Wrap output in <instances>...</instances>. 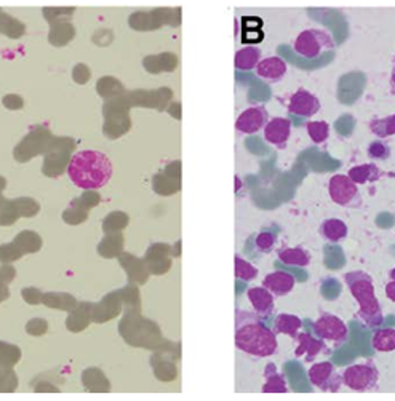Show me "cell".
<instances>
[{"label":"cell","instance_id":"cell-1","mask_svg":"<svg viewBox=\"0 0 395 401\" xmlns=\"http://www.w3.org/2000/svg\"><path fill=\"white\" fill-rule=\"evenodd\" d=\"M236 346L238 351L251 357L269 358L277 353V333L264 325L260 315L248 310H237Z\"/></svg>","mask_w":395,"mask_h":401},{"label":"cell","instance_id":"cell-2","mask_svg":"<svg viewBox=\"0 0 395 401\" xmlns=\"http://www.w3.org/2000/svg\"><path fill=\"white\" fill-rule=\"evenodd\" d=\"M69 178L80 189H100L112 176V164L98 151L77 152L68 168Z\"/></svg>","mask_w":395,"mask_h":401},{"label":"cell","instance_id":"cell-3","mask_svg":"<svg viewBox=\"0 0 395 401\" xmlns=\"http://www.w3.org/2000/svg\"><path fill=\"white\" fill-rule=\"evenodd\" d=\"M344 282L359 306L357 319L372 329L383 325L384 315L376 296V289H374L373 278L367 272L352 270L344 275Z\"/></svg>","mask_w":395,"mask_h":401},{"label":"cell","instance_id":"cell-4","mask_svg":"<svg viewBox=\"0 0 395 401\" xmlns=\"http://www.w3.org/2000/svg\"><path fill=\"white\" fill-rule=\"evenodd\" d=\"M335 48V41L332 34L325 29L309 28L301 31L293 42V50L297 55L307 60L319 58L325 51Z\"/></svg>","mask_w":395,"mask_h":401},{"label":"cell","instance_id":"cell-5","mask_svg":"<svg viewBox=\"0 0 395 401\" xmlns=\"http://www.w3.org/2000/svg\"><path fill=\"white\" fill-rule=\"evenodd\" d=\"M342 384L347 389L354 392H373L376 390L379 383V371L378 368L372 361H365V363H357L352 366H347L344 373L341 374Z\"/></svg>","mask_w":395,"mask_h":401},{"label":"cell","instance_id":"cell-6","mask_svg":"<svg viewBox=\"0 0 395 401\" xmlns=\"http://www.w3.org/2000/svg\"><path fill=\"white\" fill-rule=\"evenodd\" d=\"M328 193L332 202L344 208H359L362 193L359 186L347 174H335L328 181Z\"/></svg>","mask_w":395,"mask_h":401},{"label":"cell","instance_id":"cell-7","mask_svg":"<svg viewBox=\"0 0 395 401\" xmlns=\"http://www.w3.org/2000/svg\"><path fill=\"white\" fill-rule=\"evenodd\" d=\"M314 334L333 347L344 346L349 341V328L339 316L333 314H322L314 321Z\"/></svg>","mask_w":395,"mask_h":401},{"label":"cell","instance_id":"cell-8","mask_svg":"<svg viewBox=\"0 0 395 401\" xmlns=\"http://www.w3.org/2000/svg\"><path fill=\"white\" fill-rule=\"evenodd\" d=\"M307 376L310 384L322 392H328V393L339 392L342 385L341 374L338 373V370H336L333 363H330V361L314 363L309 368Z\"/></svg>","mask_w":395,"mask_h":401},{"label":"cell","instance_id":"cell-9","mask_svg":"<svg viewBox=\"0 0 395 401\" xmlns=\"http://www.w3.org/2000/svg\"><path fill=\"white\" fill-rule=\"evenodd\" d=\"M322 102L317 98L314 93H310L309 90L300 88L290 96L287 101V109L290 114L300 115V117H312L320 111Z\"/></svg>","mask_w":395,"mask_h":401},{"label":"cell","instance_id":"cell-10","mask_svg":"<svg viewBox=\"0 0 395 401\" xmlns=\"http://www.w3.org/2000/svg\"><path fill=\"white\" fill-rule=\"evenodd\" d=\"M296 347H295V357L302 358L307 363H312L322 353H330V348L327 342L312 336L309 333H300L296 336Z\"/></svg>","mask_w":395,"mask_h":401},{"label":"cell","instance_id":"cell-11","mask_svg":"<svg viewBox=\"0 0 395 401\" xmlns=\"http://www.w3.org/2000/svg\"><path fill=\"white\" fill-rule=\"evenodd\" d=\"M269 122V112L264 106H251L238 115L236 122L237 132L243 134H255L260 130H264L265 124Z\"/></svg>","mask_w":395,"mask_h":401},{"label":"cell","instance_id":"cell-12","mask_svg":"<svg viewBox=\"0 0 395 401\" xmlns=\"http://www.w3.org/2000/svg\"><path fill=\"white\" fill-rule=\"evenodd\" d=\"M291 136V120L287 117L270 119L264 127V139L270 146L277 149H285Z\"/></svg>","mask_w":395,"mask_h":401},{"label":"cell","instance_id":"cell-13","mask_svg":"<svg viewBox=\"0 0 395 401\" xmlns=\"http://www.w3.org/2000/svg\"><path fill=\"white\" fill-rule=\"evenodd\" d=\"M256 75L268 83H278L288 73V64L278 56H268L258 63L255 68Z\"/></svg>","mask_w":395,"mask_h":401},{"label":"cell","instance_id":"cell-14","mask_svg":"<svg viewBox=\"0 0 395 401\" xmlns=\"http://www.w3.org/2000/svg\"><path fill=\"white\" fill-rule=\"evenodd\" d=\"M247 297L253 307L255 314L260 315L261 319H268L275 310L274 294L264 287H253L247 291Z\"/></svg>","mask_w":395,"mask_h":401},{"label":"cell","instance_id":"cell-15","mask_svg":"<svg viewBox=\"0 0 395 401\" xmlns=\"http://www.w3.org/2000/svg\"><path fill=\"white\" fill-rule=\"evenodd\" d=\"M296 284V278L293 274L285 270H275L270 272L264 277L263 287L269 289L274 296H287L293 291Z\"/></svg>","mask_w":395,"mask_h":401},{"label":"cell","instance_id":"cell-16","mask_svg":"<svg viewBox=\"0 0 395 401\" xmlns=\"http://www.w3.org/2000/svg\"><path fill=\"white\" fill-rule=\"evenodd\" d=\"M263 393H287L288 385L283 374L277 370L274 363H268L264 368Z\"/></svg>","mask_w":395,"mask_h":401},{"label":"cell","instance_id":"cell-17","mask_svg":"<svg viewBox=\"0 0 395 401\" xmlns=\"http://www.w3.org/2000/svg\"><path fill=\"white\" fill-rule=\"evenodd\" d=\"M381 168L374 164H362L355 165L347 171V176L351 178L357 186H364L368 183H376V181L383 176Z\"/></svg>","mask_w":395,"mask_h":401},{"label":"cell","instance_id":"cell-18","mask_svg":"<svg viewBox=\"0 0 395 401\" xmlns=\"http://www.w3.org/2000/svg\"><path fill=\"white\" fill-rule=\"evenodd\" d=\"M320 235L332 243L342 242L349 235V228L338 218H328L320 224Z\"/></svg>","mask_w":395,"mask_h":401},{"label":"cell","instance_id":"cell-19","mask_svg":"<svg viewBox=\"0 0 395 401\" xmlns=\"http://www.w3.org/2000/svg\"><path fill=\"white\" fill-rule=\"evenodd\" d=\"M302 320L293 314H278L274 320V331L277 334H285L291 339H296V336L301 333Z\"/></svg>","mask_w":395,"mask_h":401},{"label":"cell","instance_id":"cell-20","mask_svg":"<svg viewBox=\"0 0 395 401\" xmlns=\"http://www.w3.org/2000/svg\"><path fill=\"white\" fill-rule=\"evenodd\" d=\"M278 261L287 264V266H295V267H307L310 264V253L307 250L301 247L296 248H282L277 251Z\"/></svg>","mask_w":395,"mask_h":401},{"label":"cell","instance_id":"cell-21","mask_svg":"<svg viewBox=\"0 0 395 401\" xmlns=\"http://www.w3.org/2000/svg\"><path fill=\"white\" fill-rule=\"evenodd\" d=\"M263 51L260 47L248 45V47L241 48L236 53V68L238 70H251L258 66V63L263 60Z\"/></svg>","mask_w":395,"mask_h":401},{"label":"cell","instance_id":"cell-22","mask_svg":"<svg viewBox=\"0 0 395 401\" xmlns=\"http://www.w3.org/2000/svg\"><path fill=\"white\" fill-rule=\"evenodd\" d=\"M372 346L379 353H387L395 351V329L381 328L372 338Z\"/></svg>","mask_w":395,"mask_h":401},{"label":"cell","instance_id":"cell-23","mask_svg":"<svg viewBox=\"0 0 395 401\" xmlns=\"http://www.w3.org/2000/svg\"><path fill=\"white\" fill-rule=\"evenodd\" d=\"M368 127H370V132L374 136H378L379 139L391 138L395 134V114L387 115V117L373 119Z\"/></svg>","mask_w":395,"mask_h":401},{"label":"cell","instance_id":"cell-24","mask_svg":"<svg viewBox=\"0 0 395 401\" xmlns=\"http://www.w3.org/2000/svg\"><path fill=\"white\" fill-rule=\"evenodd\" d=\"M306 132L314 144H323L330 138V125L323 120H312L306 124Z\"/></svg>","mask_w":395,"mask_h":401},{"label":"cell","instance_id":"cell-25","mask_svg":"<svg viewBox=\"0 0 395 401\" xmlns=\"http://www.w3.org/2000/svg\"><path fill=\"white\" fill-rule=\"evenodd\" d=\"M258 274H260V272H258V269L253 266V264L245 261L241 256H236V277L238 278V280L251 282V280H255Z\"/></svg>","mask_w":395,"mask_h":401},{"label":"cell","instance_id":"cell-26","mask_svg":"<svg viewBox=\"0 0 395 401\" xmlns=\"http://www.w3.org/2000/svg\"><path fill=\"white\" fill-rule=\"evenodd\" d=\"M275 242H277V237L272 234V232H268V230L260 232V234H258L256 238H255L256 250L260 251V253H264V255H268V253H270L272 250H274Z\"/></svg>","mask_w":395,"mask_h":401},{"label":"cell","instance_id":"cell-27","mask_svg":"<svg viewBox=\"0 0 395 401\" xmlns=\"http://www.w3.org/2000/svg\"><path fill=\"white\" fill-rule=\"evenodd\" d=\"M368 157L373 160H387L391 159V147L384 141H373L368 146Z\"/></svg>","mask_w":395,"mask_h":401},{"label":"cell","instance_id":"cell-28","mask_svg":"<svg viewBox=\"0 0 395 401\" xmlns=\"http://www.w3.org/2000/svg\"><path fill=\"white\" fill-rule=\"evenodd\" d=\"M263 23H256L255 26H248L243 23V36H242V41L243 43H258L263 41V29H261Z\"/></svg>","mask_w":395,"mask_h":401},{"label":"cell","instance_id":"cell-29","mask_svg":"<svg viewBox=\"0 0 395 401\" xmlns=\"http://www.w3.org/2000/svg\"><path fill=\"white\" fill-rule=\"evenodd\" d=\"M386 296L391 302H395V280H391L386 284Z\"/></svg>","mask_w":395,"mask_h":401},{"label":"cell","instance_id":"cell-30","mask_svg":"<svg viewBox=\"0 0 395 401\" xmlns=\"http://www.w3.org/2000/svg\"><path fill=\"white\" fill-rule=\"evenodd\" d=\"M391 90H392V93L395 95V68L392 69V74H391Z\"/></svg>","mask_w":395,"mask_h":401},{"label":"cell","instance_id":"cell-31","mask_svg":"<svg viewBox=\"0 0 395 401\" xmlns=\"http://www.w3.org/2000/svg\"><path fill=\"white\" fill-rule=\"evenodd\" d=\"M242 187V181H241V178L238 176H236V191H238Z\"/></svg>","mask_w":395,"mask_h":401},{"label":"cell","instance_id":"cell-32","mask_svg":"<svg viewBox=\"0 0 395 401\" xmlns=\"http://www.w3.org/2000/svg\"><path fill=\"white\" fill-rule=\"evenodd\" d=\"M389 277H391V280H395V267H394V269H391V272H389Z\"/></svg>","mask_w":395,"mask_h":401},{"label":"cell","instance_id":"cell-33","mask_svg":"<svg viewBox=\"0 0 395 401\" xmlns=\"http://www.w3.org/2000/svg\"><path fill=\"white\" fill-rule=\"evenodd\" d=\"M394 63H395V58H394Z\"/></svg>","mask_w":395,"mask_h":401}]
</instances>
